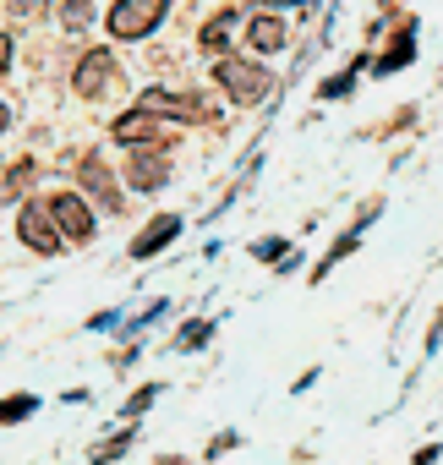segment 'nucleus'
<instances>
[{"mask_svg":"<svg viewBox=\"0 0 443 465\" xmlns=\"http://www.w3.org/2000/svg\"><path fill=\"white\" fill-rule=\"evenodd\" d=\"M213 77H219V88H225L236 104H263V99L274 94V77H269V66H258V61H219Z\"/></svg>","mask_w":443,"mask_h":465,"instance_id":"nucleus-1","label":"nucleus"},{"mask_svg":"<svg viewBox=\"0 0 443 465\" xmlns=\"http://www.w3.org/2000/svg\"><path fill=\"white\" fill-rule=\"evenodd\" d=\"M170 12V0H121V6H110V34L115 39H148Z\"/></svg>","mask_w":443,"mask_h":465,"instance_id":"nucleus-2","label":"nucleus"},{"mask_svg":"<svg viewBox=\"0 0 443 465\" xmlns=\"http://www.w3.org/2000/svg\"><path fill=\"white\" fill-rule=\"evenodd\" d=\"M44 208H50V219H55V230H61L66 242H88V236H94V213H88V203H83V197L61 192V197H50Z\"/></svg>","mask_w":443,"mask_h":465,"instance_id":"nucleus-3","label":"nucleus"},{"mask_svg":"<svg viewBox=\"0 0 443 465\" xmlns=\"http://www.w3.org/2000/svg\"><path fill=\"white\" fill-rule=\"evenodd\" d=\"M17 236H23L34 252H44V258L61 247V230H55V219H50V208H44V203H28V208H23V219H17Z\"/></svg>","mask_w":443,"mask_h":465,"instance_id":"nucleus-4","label":"nucleus"},{"mask_svg":"<svg viewBox=\"0 0 443 465\" xmlns=\"http://www.w3.org/2000/svg\"><path fill=\"white\" fill-rule=\"evenodd\" d=\"M110 77H115L110 50H88V55H83V66H77V77H72V88H77L83 99H99V94L110 88Z\"/></svg>","mask_w":443,"mask_h":465,"instance_id":"nucleus-5","label":"nucleus"},{"mask_svg":"<svg viewBox=\"0 0 443 465\" xmlns=\"http://www.w3.org/2000/svg\"><path fill=\"white\" fill-rule=\"evenodd\" d=\"M164 175H170V153H164V143H159L153 153L137 143V148H132V186H137V192H159Z\"/></svg>","mask_w":443,"mask_h":465,"instance_id":"nucleus-6","label":"nucleus"},{"mask_svg":"<svg viewBox=\"0 0 443 465\" xmlns=\"http://www.w3.org/2000/svg\"><path fill=\"white\" fill-rule=\"evenodd\" d=\"M137 110H148V115H175V121H197V115H202L197 99H175V94H164V88L137 94Z\"/></svg>","mask_w":443,"mask_h":465,"instance_id":"nucleus-7","label":"nucleus"},{"mask_svg":"<svg viewBox=\"0 0 443 465\" xmlns=\"http://www.w3.org/2000/svg\"><path fill=\"white\" fill-rule=\"evenodd\" d=\"M110 137L126 143V148H137V143H153V137H159V121H153L148 110H126V115L110 121Z\"/></svg>","mask_w":443,"mask_h":465,"instance_id":"nucleus-8","label":"nucleus"},{"mask_svg":"<svg viewBox=\"0 0 443 465\" xmlns=\"http://www.w3.org/2000/svg\"><path fill=\"white\" fill-rule=\"evenodd\" d=\"M175 236H181V219H175V213H159L153 230H143V236L132 242V258H153V252H164Z\"/></svg>","mask_w":443,"mask_h":465,"instance_id":"nucleus-9","label":"nucleus"},{"mask_svg":"<svg viewBox=\"0 0 443 465\" xmlns=\"http://www.w3.org/2000/svg\"><path fill=\"white\" fill-rule=\"evenodd\" d=\"M410 61H416V23L394 34L389 55H378V61H372V72H378V77H394V72H399V66H410Z\"/></svg>","mask_w":443,"mask_h":465,"instance_id":"nucleus-10","label":"nucleus"},{"mask_svg":"<svg viewBox=\"0 0 443 465\" xmlns=\"http://www.w3.org/2000/svg\"><path fill=\"white\" fill-rule=\"evenodd\" d=\"M247 45H252V50H263V55H274V50H285V23H280L274 12H263V17H252V28H247Z\"/></svg>","mask_w":443,"mask_h":465,"instance_id":"nucleus-11","label":"nucleus"},{"mask_svg":"<svg viewBox=\"0 0 443 465\" xmlns=\"http://www.w3.org/2000/svg\"><path fill=\"white\" fill-rule=\"evenodd\" d=\"M372 219H378V203H372V208H367V213H361V219H356L350 230H345V236H340V247H334V252H329V258L318 263V280H323V274H329V269H334V263H340L345 252H356V242L367 236V224H372Z\"/></svg>","mask_w":443,"mask_h":465,"instance_id":"nucleus-12","label":"nucleus"},{"mask_svg":"<svg viewBox=\"0 0 443 465\" xmlns=\"http://www.w3.org/2000/svg\"><path fill=\"white\" fill-rule=\"evenodd\" d=\"M231 39H236V6H231V12H219V17L197 34V45H202V50H225Z\"/></svg>","mask_w":443,"mask_h":465,"instance_id":"nucleus-13","label":"nucleus"},{"mask_svg":"<svg viewBox=\"0 0 443 465\" xmlns=\"http://www.w3.org/2000/svg\"><path fill=\"white\" fill-rule=\"evenodd\" d=\"M367 72V55H356L350 61V72H340V77H329L323 83V99H350V88H356V77Z\"/></svg>","mask_w":443,"mask_h":465,"instance_id":"nucleus-14","label":"nucleus"},{"mask_svg":"<svg viewBox=\"0 0 443 465\" xmlns=\"http://www.w3.org/2000/svg\"><path fill=\"white\" fill-rule=\"evenodd\" d=\"M39 411V400L34 394H12V400H0V421H23V416H34Z\"/></svg>","mask_w":443,"mask_h":465,"instance_id":"nucleus-15","label":"nucleus"},{"mask_svg":"<svg viewBox=\"0 0 443 465\" xmlns=\"http://www.w3.org/2000/svg\"><path fill=\"white\" fill-rule=\"evenodd\" d=\"M83 181H88L94 192H104V203H115V186H110V170H104L99 159H88V164H83Z\"/></svg>","mask_w":443,"mask_h":465,"instance_id":"nucleus-16","label":"nucleus"},{"mask_svg":"<svg viewBox=\"0 0 443 465\" xmlns=\"http://www.w3.org/2000/svg\"><path fill=\"white\" fill-rule=\"evenodd\" d=\"M208 334H213V323H186V329L175 334V345H181V351H197V345H208Z\"/></svg>","mask_w":443,"mask_h":465,"instance_id":"nucleus-17","label":"nucleus"},{"mask_svg":"<svg viewBox=\"0 0 443 465\" xmlns=\"http://www.w3.org/2000/svg\"><path fill=\"white\" fill-rule=\"evenodd\" d=\"M126 449H132V432H121V438H110L104 449H94V465H104V460H121Z\"/></svg>","mask_w":443,"mask_h":465,"instance_id":"nucleus-18","label":"nucleus"},{"mask_svg":"<svg viewBox=\"0 0 443 465\" xmlns=\"http://www.w3.org/2000/svg\"><path fill=\"white\" fill-rule=\"evenodd\" d=\"M94 23V6L88 0H66V28H88Z\"/></svg>","mask_w":443,"mask_h":465,"instance_id":"nucleus-19","label":"nucleus"},{"mask_svg":"<svg viewBox=\"0 0 443 465\" xmlns=\"http://www.w3.org/2000/svg\"><path fill=\"white\" fill-rule=\"evenodd\" d=\"M153 400H159V383H148V389H137V394L126 400V416H143V411H148Z\"/></svg>","mask_w":443,"mask_h":465,"instance_id":"nucleus-20","label":"nucleus"},{"mask_svg":"<svg viewBox=\"0 0 443 465\" xmlns=\"http://www.w3.org/2000/svg\"><path fill=\"white\" fill-rule=\"evenodd\" d=\"M252 258H263V263H274V258H290V247L269 236V242H258V247H252Z\"/></svg>","mask_w":443,"mask_h":465,"instance_id":"nucleus-21","label":"nucleus"},{"mask_svg":"<svg viewBox=\"0 0 443 465\" xmlns=\"http://www.w3.org/2000/svg\"><path fill=\"white\" fill-rule=\"evenodd\" d=\"M236 443H241V432H219V438L208 443V460H219V454H231Z\"/></svg>","mask_w":443,"mask_h":465,"instance_id":"nucleus-22","label":"nucleus"},{"mask_svg":"<svg viewBox=\"0 0 443 465\" xmlns=\"http://www.w3.org/2000/svg\"><path fill=\"white\" fill-rule=\"evenodd\" d=\"M247 6H269L274 12V6H318V0H247Z\"/></svg>","mask_w":443,"mask_h":465,"instance_id":"nucleus-23","label":"nucleus"},{"mask_svg":"<svg viewBox=\"0 0 443 465\" xmlns=\"http://www.w3.org/2000/svg\"><path fill=\"white\" fill-rule=\"evenodd\" d=\"M438 345H443V312H438V323H432V334H427V356H432Z\"/></svg>","mask_w":443,"mask_h":465,"instance_id":"nucleus-24","label":"nucleus"},{"mask_svg":"<svg viewBox=\"0 0 443 465\" xmlns=\"http://www.w3.org/2000/svg\"><path fill=\"white\" fill-rule=\"evenodd\" d=\"M410 465H438V443H427V449H421V454H416Z\"/></svg>","mask_w":443,"mask_h":465,"instance_id":"nucleus-25","label":"nucleus"},{"mask_svg":"<svg viewBox=\"0 0 443 465\" xmlns=\"http://www.w3.org/2000/svg\"><path fill=\"white\" fill-rule=\"evenodd\" d=\"M6 66H12V39L0 34V72H6Z\"/></svg>","mask_w":443,"mask_h":465,"instance_id":"nucleus-26","label":"nucleus"},{"mask_svg":"<svg viewBox=\"0 0 443 465\" xmlns=\"http://www.w3.org/2000/svg\"><path fill=\"white\" fill-rule=\"evenodd\" d=\"M6 126H12V110H6V104H0V132H6Z\"/></svg>","mask_w":443,"mask_h":465,"instance_id":"nucleus-27","label":"nucleus"}]
</instances>
